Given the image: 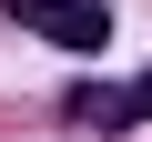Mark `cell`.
Listing matches in <instances>:
<instances>
[{
    "label": "cell",
    "instance_id": "1",
    "mask_svg": "<svg viewBox=\"0 0 152 142\" xmlns=\"http://www.w3.org/2000/svg\"><path fill=\"white\" fill-rule=\"evenodd\" d=\"M10 20L31 41H61V51H102L112 41V10L102 0H10Z\"/></svg>",
    "mask_w": 152,
    "mask_h": 142
},
{
    "label": "cell",
    "instance_id": "2",
    "mask_svg": "<svg viewBox=\"0 0 152 142\" xmlns=\"http://www.w3.org/2000/svg\"><path fill=\"white\" fill-rule=\"evenodd\" d=\"M132 122H152V71H142V81H122V132Z\"/></svg>",
    "mask_w": 152,
    "mask_h": 142
}]
</instances>
